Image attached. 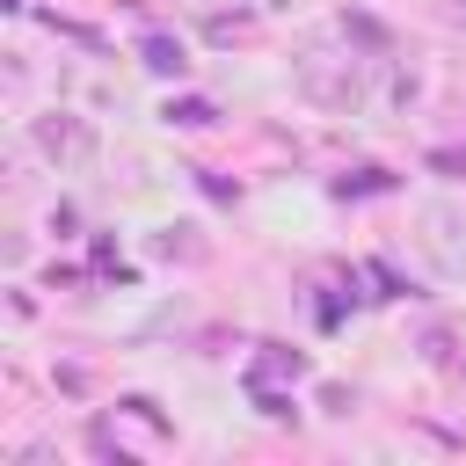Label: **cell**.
Segmentation results:
<instances>
[{
	"label": "cell",
	"mask_w": 466,
	"mask_h": 466,
	"mask_svg": "<svg viewBox=\"0 0 466 466\" xmlns=\"http://www.w3.org/2000/svg\"><path fill=\"white\" fill-rule=\"evenodd\" d=\"M153 255L160 262H204V226H189V218L182 226H160L153 233Z\"/></svg>",
	"instance_id": "4"
},
{
	"label": "cell",
	"mask_w": 466,
	"mask_h": 466,
	"mask_svg": "<svg viewBox=\"0 0 466 466\" xmlns=\"http://www.w3.org/2000/svg\"><path fill=\"white\" fill-rule=\"evenodd\" d=\"M291 80H299V95L320 102V109H357V102H364V58H357V51H335V44H306V51L291 58Z\"/></svg>",
	"instance_id": "1"
},
{
	"label": "cell",
	"mask_w": 466,
	"mask_h": 466,
	"mask_svg": "<svg viewBox=\"0 0 466 466\" xmlns=\"http://www.w3.org/2000/svg\"><path fill=\"white\" fill-rule=\"evenodd\" d=\"M29 146L58 167V175H73V167H87L102 146H95V131H87V116H73V109H44V116H29Z\"/></svg>",
	"instance_id": "3"
},
{
	"label": "cell",
	"mask_w": 466,
	"mask_h": 466,
	"mask_svg": "<svg viewBox=\"0 0 466 466\" xmlns=\"http://www.w3.org/2000/svg\"><path fill=\"white\" fill-rule=\"evenodd\" d=\"M167 124H175V131H204V124H218V109L189 95V102H167Z\"/></svg>",
	"instance_id": "6"
},
{
	"label": "cell",
	"mask_w": 466,
	"mask_h": 466,
	"mask_svg": "<svg viewBox=\"0 0 466 466\" xmlns=\"http://www.w3.org/2000/svg\"><path fill=\"white\" fill-rule=\"evenodd\" d=\"M248 7H262V15H306L313 0H248Z\"/></svg>",
	"instance_id": "7"
},
{
	"label": "cell",
	"mask_w": 466,
	"mask_h": 466,
	"mask_svg": "<svg viewBox=\"0 0 466 466\" xmlns=\"http://www.w3.org/2000/svg\"><path fill=\"white\" fill-rule=\"evenodd\" d=\"M415 248L444 284H466V204H422L415 211Z\"/></svg>",
	"instance_id": "2"
},
{
	"label": "cell",
	"mask_w": 466,
	"mask_h": 466,
	"mask_svg": "<svg viewBox=\"0 0 466 466\" xmlns=\"http://www.w3.org/2000/svg\"><path fill=\"white\" fill-rule=\"evenodd\" d=\"M138 58H146L153 73H175V80L189 73V51H182L175 36H138Z\"/></svg>",
	"instance_id": "5"
}]
</instances>
